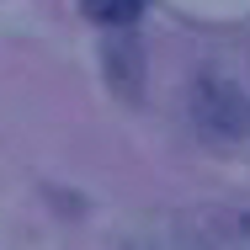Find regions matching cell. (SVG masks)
Wrapping results in <instances>:
<instances>
[{
  "label": "cell",
  "mask_w": 250,
  "mask_h": 250,
  "mask_svg": "<svg viewBox=\"0 0 250 250\" xmlns=\"http://www.w3.org/2000/svg\"><path fill=\"white\" fill-rule=\"evenodd\" d=\"M187 229L202 250H250V208H197Z\"/></svg>",
  "instance_id": "7a4b0ae2"
},
{
  "label": "cell",
  "mask_w": 250,
  "mask_h": 250,
  "mask_svg": "<svg viewBox=\"0 0 250 250\" xmlns=\"http://www.w3.org/2000/svg\"><path fill=\"white\" fill-rule=\"evenodd\" d=\"M192 123H197L208 139L229 144V139H245L250 133V96L229 80H197L192 91Z\"/></svg>",
  "instance_id": "6da1fadb"
},
{
  "label": "cell",
  "mask_w": 250,
  "mask_h": 250,
  "mask_svg": "<svg viewBox=\"0 0 250 250\" xmlns=\"http://www.w3.org/2000/svg\"><path fill=\"white\" fill-rule=\"evenodd\" d=\"M144 5H149V0H80V11H85L96 27H112V32L133 27V21L144 16Z\"/></svg>",
  "instance_id": "3957f363"
}]
</instances>
